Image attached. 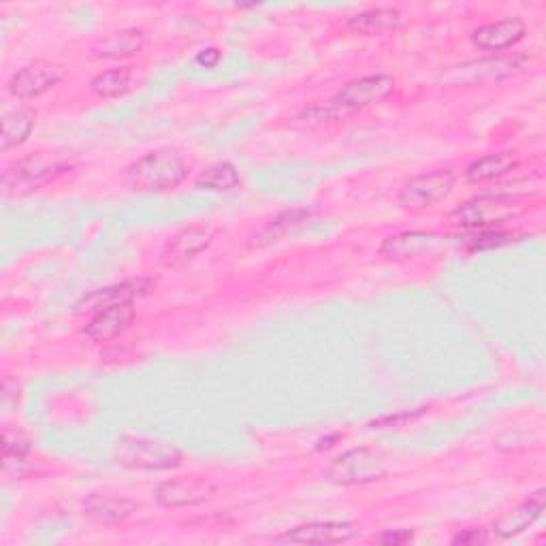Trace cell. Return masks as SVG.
Instances as JSON below:
<instances>
[{
    "label": "cell",
    "instance_id": "obj_2",
    "mask_svg": "<svg viewBox=\"0 0 546 546\" xmlns=\"http://www.w3.org/2000/svg\"><path fill=\"white\" fill-rule=\"evenodd\" d=\"M527 212V199L521 195H483L459 205L451 220L461 229H489L517 220Z\"/></svg>",
    "mask_w": 546,
    "mask_h": 546
},
{
    "label": "cell",
    "instance_id": "obj_12",
    "mask_svg": "<svg viewBox=\"0 0 546 546\" xmlns=\"http://www.w3.org/2000/svg\"><path fill=\"white\" fill-rule=\"evenodd\" d=\"M527 32V26L521 18H504L500 22L485 24L472 32V41L485 52H504L508 47L517 45Z\"/></svg>",
    "mask_w": 546,
    "mask_h": 546
},
{
    "label": "cell",
    "instance_id": "obj_15",
    "mask_svg": "<svg viewBox=\"0 0 546 546\" xmlns=\"http://www.w3.org/2000/svg\"><path fill=\"white\" fill-rule=\"evenodd\" d=\"M148 37L143 35V30L137 28H124L111 35L103 37L92 45V56L107 58V60H120L139 54L146 47Z\"/></svg>",
    "mask_w": 546,
    "mask_h": 546
},
{
    "label": "cell",
    "instance_id": "obj_29",
    "mask_svg": "<svg viewBox=\"0 0 546 546\" xmlns=\"http://www.w3.org/2000/svg\"><path fill=\"white\" fill-rule=\"evenodd\" d=\"M412 540L414 536L408 532V529H395V532H387L376 538V542L380 544H408Z\"/></svg>",
    "mask_w": 546,
    "mask_h": 546
},
{
    "label": "cell",
    "instance_id": "obj_22",
    "mask_svg": "<svg viewBox=\"0 0 546 546\" xmlns=\"http://www.w3.org/2000/svg\"><path fill=\"white\" fill-rule=\"evenodd\" d=\"M133 71L131 67H116L96 75L90 82V92L96 99H116L131 90Z\"/></svg>",
    "mask_w": 546,
    "mask_h": 546
},
{
    "label": "cell",
    "instance_id": "obj_3",
    "mask_svg": "<svg viewBox=\"0 0 546 546\" xmlns=\"http://www.w3.org/2000/svg\"><path fill=\"white\" fill-rule=\"evenodd\" d=\"M69 169H71L69 160L58 154H50V152L30 154L5 171L3 175L5 195H18V192L37 190L45 184L54 182Z\"/></svg>",
    "mask_w": 546,
    "mask_h": 546
},
{
    "label": "cell",
    "instance_id": "obj_20",
    "mask_svg": "<svg viewBox=\"0 0 546 546\" xmlns=\"http://www.w3.org/2000/svg\"><path fill=\"white\" fill-rule=\"evenodd\" d=\"M212 242V231L203 227H190L173 237L169 246V259L171 263H186L195 259Z\"/></svg>",
    "mask_w": 546,
    "mask_h": 546
},
{
    "label": "cell",
    "instance_id": "obj_6",
    "mask_svg": "<svg viewBox=\"0 0 546 546\" xmlns=\"http://www.w3.org/2000/svg\"><path fill=\"white\" fill-rule=\"evenodd\" d=\"M395 79L391 75H365L359 79H352L342 90L337 92L329 101L331 107H335L340 114H350V111L365 109L382 103L384 99L395 92Z\"/></svg>",
    "mask_w": 546,
    "mask_h": 546
},
{
    "label": "cell",
    "instance_id": "obj_17",
    "mask_svg": "<svg viewBox=\"0 0 546 546\" xmlns=\"http://www.w3.org/2000/svg\"><path fill=\"white\" fill-rule=\"evenodd\" d=\"M404 26V18L401 13L395 9H372V11H363L355 18L348 20V28L352 32H359L363 37H378V35H387V32L399 30Z\"/></svg>",
    "mask_w": 546,
    "mask_h": 546
},
{
    "label": "cell",
    "instance_id": "obj_13",
    "mask_svg": "<svg viewBox=\"0 0 546 546\" xmlns=\"http://www.w3.org/2000/svg\"><path fill=\"white\" fill-rule=\"evenodd\" d=\"M544 502H546V491L538 489L536 493L529 495L523 504L512 508L504 517L497 519L493 525V532L504 540L523 534L527 527H532L542 517Z\"/></svg>",
    "mask_w": 546,
    "mask_h": 546
},
{
    "label": "cell",
    "instance_id": "obj_16",
    "mask_svg": "<svg viewBox=\"0 0 546 546\" xmlns=\"http://www.w3.org/2000/svg\"><path fill=\"white\" fill-rule=\"evenodd\" d=\"M210 497V487L201 480H169L156 489V502L165 508H186L203 504Z\"/></svg>",
    "mask_w": 546,
    "mask_h": 546
},
{
    "label": "cell",
    "instance_id": "obj_23",
    "mask_svg": "<svg viewBox=\"0 0 546 546\" xmlns=\"http://www.w3.org/2000/svg\"><path fill=\"white\" fill-rule=\"evenodd\" d=\"M310 216H312V212H308V210H293V212H286V214L278 216L276 220H271V224H267V227L259 233V237H254L256 244L261 246V244L278 242V239H282L284 235L299 229L305 220H310Z\"/></svg>",
    "mask_w": 546,
    "mask_h": 546
},
{
    "label": "cell",
    "instance_id": "obj_26",
    "mask_svg": "<svg viewBox=\"0 0 546 546\" xmlns=\"http://www.w3.org/2000/svg\"><path fill=\"white\" fill-rule=\"evenodd\" d=\"M519 235L517 233H506V231H485L478 233L474 237L465 239V248L468 250H491V248H500L504 244L515 242Z\"/></svg>",
    "mask_w": 546,
    "mask_h": 546
},
{
    "label": "cell",
    "instance_id": "obj_30",
    "mask_svg": "<svg viewBox=\"0 0 546 546\" xmlns=\"http://www.w3.org/2000/svg\"><path fill=\"white\" fill-rule=\"evenodd\" d=\"M220 50H216V47H210V50H203L199 56H197V62L203 64V67H216L218 60H220Z\"/></svg>",
    "mask_w": 546,
    "mask_h": 546
},
{
    "label": "cell",
    "instance_id": "obj_24",
    "mask_svg": "<svg viewBox=\"0 0 546 546\" xmlns=\"http://www.w3.org/2000/svg\"><path fill=\"white\" fill-rule=\"evenodd\" d=\"M242 178H239V171L231 163H218L207 169L197 178V188L201 190H233L239 186Z\"/></svg>",
    "mask_w": 546,
    "mask_h": 546
},
{
    "label": "cell",
    "instance_id": "obj_8",
    "mask_svg": "<svg viewBox=\"0 0 546 546\" xmlns=\"http://www.w3.org/2000/svg\"><path fill=\"white\" fill-rule=\"evenodd\" d=\"M455 180V173L448 169L421 173L404 184L397 199L408 210H427V207H433L451 195Z\"/></svg>",
    "mask_w": 546,
    "mask_h": 546
},
{
    "label": "cell",
    "instance_id": "obj_9",
    "mask_svg": "<svg viewBox=\"0 0 546 546\" xmlns=\"http://www.w3.org/2000/svg\"><path fill=\"white\" fill-rule=\"evenodd\" d=\"M64 77V69L52 62H37L24 67L9 79V92L20 101L37 99V96L52 90Z\"/></svg>",
    "mask_w": 546,
    "mask_h": 546
},
{
    "label": "cell",
    "instance_id": "obj_18",
    "mask_svg": "<svg viewBox=\"0 0 546 546\" xmlns=\"http://www.w3.org/2000/svg\"><path fill=\"white\" fill-rule=\"evenodd\" d=\"M35 120H37V111L32 107H18L11 109L3 118V143H0V148L3 152L18 148L22 143L30 137L32 128H35Z\"/></svg>",
    "mask_w": 546,
    "mask_h": 546
},
{
    "label": "cell",
    "instance_id": "obj_11",
    "mask_svg": "<svg viewBox=\"0 0 546 546\" xmlns=\"http://www.w3.org/2000/svg\"><path fill=\"white\" fill-rule=\"evenodd\" d=\"M150 288L148 282L137 280V282H122L116 286L101 288V291H94L86 295L82 301L77 303L79 314H96L107 308H116V305H131L137 297H141Z\"/></svg>",
    "mask_w": 546,
    "mask_h": 546
},
{
    "label": "cell",
    "instance_id": "obj_1",
    "mask_svg": "<svg viewBox=\"0 0 546 546\" xmlns=\"http://www.w3.org/2000/svg\"><path fill=\"white\" fill-rule=\"evenodd\" d=\"M188 178L186 160L169 148L152 150L126 169V184L137 192H167Z\"/></svg>",
    "mask_w": 546,
    "mask_h": 546
},
{
    "label": "cell",
    "instance_id": "obj_25",
    "mask_svg": "<svg viewBox=\"0 0 546 546\" xmlns=\"http://www.w3.org/2000/svg\"><path fill=\"white\" fill-rule=\"evenodd\" d=\"M3 459H5V472L11 470V465L20 470V465L26 463L30 453V442L20 429H5L3 436Z\"/></svg>",
    "mask_w": 546,
    "mask_h": 546
},
{
    "label": "cell",
    "instance_id": "obj_21",
    "mask_svg": "<svg viewBox=\"0 0 546 546\" xmlns=\"http://www.w3.org/2000/svg\"><path fill=\"white\" fill-rule=\"evenodd\" d=\"M515 167H517V160L510 154L506 152L489 154L474 160V163L465 169V180H468L470 184H485V182L502 178V175H506Z\"/></svg>",
    "mask_w": 546,
    "mask_h": 546
},
{
    "label": "cell",
    "instance_id": "obj_14",
    "mask_svg": "<svg viewBox=\"0 0 546 546\" xmlns=\"http://www.w3.org/2000/svg\"><path fill=\"white\" fill-rule=\"evenodd\" d=\"M135 310L131 305H116V308H107L90 316L88 325L84 327V333L90 340L96 342H109L120 337L128 327L133 325Z\"/></svg>",
    "mask_w": 546,
    "mask_h": 546
},
{
    "label": "cell",
    "instance_id": "obj_4",
    "mask_svg": "<svg viewBox=\"0 0 546 546\" xmlns=\"http://www.w3.org/2000/svg\"><path fill=\"white\" fill-rule=\"evenodd\" d=\"M389 457L372 448H352V451L337 457L329 470L325 472V480L337 487H352V485H367L380 480L389 474Z\"/></svg>",
    "mask_w": 546,
    "mask_h": 546
},
{
    "label": "cell",
    "instance_id": "obj_5",
    "mask_svg": "<svg viewBox=\"0 0 546 546\" xmlns=\"http://www.w3.org/2000/svg\"><path fill=\"white\" fill-rule=\"evenodd\" d=\"M184 455L178 446L146 440V438H124L116 446V461L128 470H173L182 463Z\"/></svg>",
    "mask_w": 546,
    "mask_h": 546
},
{
    "label": "cell",
    "instance_id": "obj_19",
    "mask_svg": "<svg viewBox=\"0 0 546 546\" xmlns=\"http://www.w3.org/2000/svg\"><path fill=\"white\" fill-rule=\"evenodd\" d=\"M84 508H86V515L111 523V521H122L131 517L139 508V504L128 500V497H118V495H92L88 497Z\"/></svg>",
    "mask_w": 546,
    "mask_h": 546
},
{
    "label": "cell",
    "instance_id": "obj_10",
    "mask_svg": "<svg viewBox=\"0 0 546 546\" xmlns=\"http://www.w3.org/2000/svg\"><path fill=\"white\" fill-rule=\"evenodd\" d=\"M359 534L357 525L352 523H303L280 538L276 542H293V544H342Z\"/></svg>",
    "mask_w": 546,
    "mask_h": 546
},
{
    "label": "cell",
    "instance_id": "obj_27",
    "mask_svg": "<svg viewBox=\"0 0 546 546\" xmlns=\"http://www.w3.org/2000/svg\"><path fill=\"white\" fill-rule=\"evenodd\" d=\"M427 412V408H416V410H406V412H399L395 416H382V419L374 421L372 427H401V425H406V423H412L419 419V416H423Z\"/></svg>",
    "mask_w": 546,
    "mask_h": 546
},
{
    "label": "cell",
    "instance_id": "obj_28",
    "mask_svg": "<svg viewBox=\"0 0 546 546\" xmlns=\"http://www.w3.org/2000/svg\"><path fill=\"white\" fill-rule=\"evenodd\" d=\"M453 542L455 544H483V542H487V532L483 527L465 529V532H461L453 538Z\"/></svg>",
    "mask_w": 546,
    "mask_h": 546
},
{
    "label": "cell",
    "instance_id": "obj_7",
    "mask_svg": "<svg viewBox=\"0 0 546 546\" xmlns=\"http://www.w3.org/2000/svg\"><path fill=\"white\" fill-rule=\"evenodd\" d=\"M457 237L427 231H406L387 237L380 246V254L391 261H414L423 256L440 254L442 250L455 246Z\"/></svg>",
    "mask_w": 546,
    "mask_h": 546
}]
</instances>
